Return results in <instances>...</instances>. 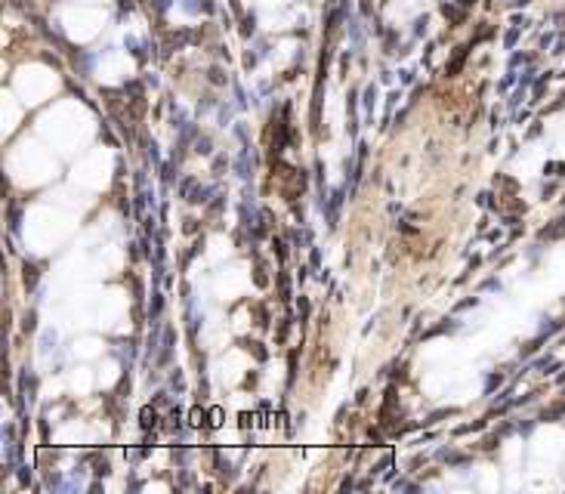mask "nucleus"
Returning <instances> with one entry per match:
<instances>
[{"mask_svg":"<svg viewBox=\"0 0 565 494\" xmlns=\"http://www.w3.org/2000/svg\"><path fill=\"white\" fill-rule=\"evenodd\" d=\"M469 306H479V300H476V297H473V300H463V303L457 306V312H460V309H469Z\"/></svg>","mask_w":565,"mask_h":494,"instance_id":"15","label":"nucleus"},{"mask_svg":"<svg viewBox=\"0 0 565 494\" xmlns=\"http://www.w3.org/2000/svg\"><path fill=\"white\" fill-rule=\"evenodd\" d=\"M151 297L155 300H151V306H148V318H158L161 315V306H164V297H161V290H155Z\"/></svg>","mask_w":565,"mask_h":494,"instance_id":"6","label":"nucleus"},{"mask_svg":"<svg viewBox=\"0 0 565 494\" xmlns=\"http://www.w3.org/2000/svg\"><path fill=\"white\" fill-rule=\"evenodd\" d=\"M25 284H28V287H34V284H37V266L28 263V259H25Z\"/></svg>","mask_w":565,"mask_h":494,"instance_id":"7","label":"nucleus"},{"mask_svg":"<svg viewBox=\"0 0 565 494\" xmlns=\"http://www.w3.org/2000/svg\"><path fill=\"white\" fill-rule=\"evenodd\" d=\"M300 315H303V318L309 315V303H306V300H300Z\"/></svg>","mask_w":565,"mask_h":494,"instance_id":"16","label":"nucleus"},{"mask_svg":"<svg viewBox=\"0 0 565 494\" xmlns=\"http://www.w3.org/2000/svg\"><path fill=\"white\" fill-rule=\"evenodd\" d=\"M278 290H281V300H284V303H288V300H291V284H288V275H278Z\"/></svg>","mask_w":565,"mask_h":494,"instance_id":"8","label":"nucleus"},{"mask_svg":"<svg viewBox=\"0 0 565 494\" xmlns=\"http://www.w3.org/2000/svg\"><path fill=\"white\" fill-rule=\"evenodd\" d=\"M10 232H13V235L19 232V210H16V207L10 210Z\"/></svg>","mask_w":565,"mask_h":494,"instance_id":"9","label":"nucleus"},{"mask_svg":"<svg viewBox=\"0 0 565 494\" xmlns=\"http://www.w3.org/2000/svg\"><path fill=\"white\" fill-rule=\"evenodd\" d=\"M343 195H346V191H343V189H337V191H331V198H327V223H331V229L337 225V220H340V204H343Z\"/></svg>","mask_w":565,"mask_h":494,"instance_id":"1","label":"nucleus"},{"mask_svg":"<svg viewBox=\"0 0 565 494\" xmlns=\"http://www.w3.org/2000/svg\"><path fill=\"white\" fill-rule=\"evenodd\" d=\"M195 145H198V152H201V155H210V139H198Z\"/></svg>","mask_w":565,"mask_h":494,"instance_id":"12","label":"nucleus"},{"mask_svg":"<svg viewBox=\"0 0 565 494\" xmlns=\"http://www.w3.org/2000/svg\"><path fill=\"white\" fill-rule=\"evenodd\" d=\"M170 386H173V389H182V386H185V383H182V374H179V371H173V374H170Z\"/></svg>","mask_w":565,"mask_h":494,"instance_id":"11","label":"nucleus"},{"mask_svg":"<svg viewBox=\"0 0 565 494\" xmlns=\"http://www.w3.org/2000/svg\"><path fill=\"white\" fill-rule=\"evenodd\" d=\"M210 195H213V189H210V186H198V189L189 191V201H192V204H207Z\"/></svg>","mask_w":565,"mask_h":494,"instance_id":"3","label":"nucleus"},{"mask_svg":"<svg viewBox=\"0 0 565 494\" xmlns=\"http://www.w3.org/2000/svg\"><path fill=\"white\" fill-rule=\"evenodd\" d=\"M445 331H448V334H451V331H457V321H445V324H436V328H433V331H426L423 337L429 340V337H438V334H445Z\"/></svg>","mask_w":565,"mask_h":494,"instance_id":"4","label":"nucleus"},{"mask_svg":"<svg viewBox=\"0 0 565 494\" xmlns=\"http://www.w3.org/2000/svg\"><path fill=\"white\" fill-rule=\"evenodd\" d=\"M312 266H315V269L322 266V254H318V247H312Z\"/></svg>","mask_w":565,"mask_h":494,"instance_id":"14","label":"nucleus"},{"mask_svg":"<svg viewBox=\"0 0 565 494\" xmlns=\"http://www.w3.org/2000/svg\"><path fill=\"white\" fill-rule=\"evenodd\" d=\"M500 380H503L500 374H491V377H488V383H485V392H491L494 386H500Z\"/></svg>","mask_w":565,"mask_h":494,"instance_id":"10","label":"nucleus"},{"mask_svg":"<svg viewBox=\"0 0 565 494\" xmlns=\"http://www.w3.org/2000/svg\"><path fill=\"white\" fill-rule=\"evenodd\" d=\"M247 349H254V355L259 358V362H263V358H266V352H263V349H259V343H247Z\"/></svg>","mask_w":565,"mask_h":494,"instance_id":"13","label":"nucleus"},{"mask_svg":"<svg viewBox=\"0 0 565 494\" xmlns=\"http://www.w3.org/2000/svg\"><path fill=\"white\" fill-rule=\"evenodd\" d=\"M161 358H158V365H167L173 355V328H164V343H161Z\"/></svg>","mask_w":565,"mask_h":494,"instance_id":"2","label":"nucleus"},{"mask_svg":"<svg viewBox=\"0 0 565 494\" xmlns=\"http://www.w3.org/2000/svg\"><path fill=\"white\" fill-rule=\"evenodd\" d=\"M139 423H142V430L155 426V423H158V411H155V408H145V411L139 414Z\"/></svg>","mask_w":565,"mask_h":494,"instance_id":"5","label":"nucleus"}]
</instances>
